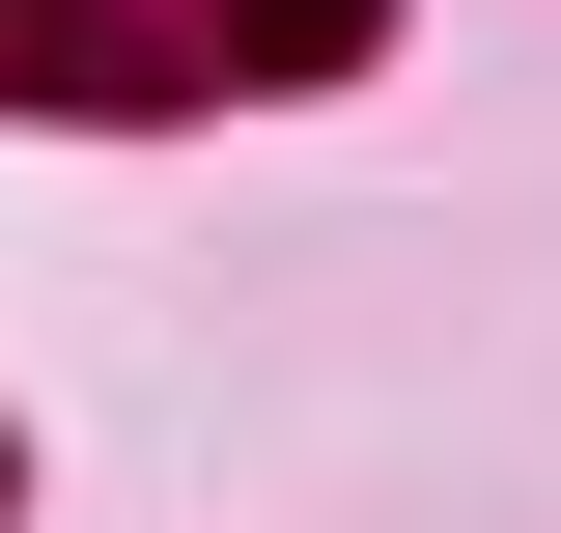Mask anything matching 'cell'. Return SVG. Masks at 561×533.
<instances>
[{
  "instance_id": "6da1fadb",
  "label": "cell",
  "mask_w": 561,
  "mask_h": 533,
  "mask_svg": "<svg viewBox=\"0 0 561 533\" xmlns=\"http://www.w3.org/2000/svg\"><path fill=\"white\" fill-rule=\"evenodd\" d=\"M337 29H365V0H253V57H337Z\"/></svg>"
}]
</instances>
